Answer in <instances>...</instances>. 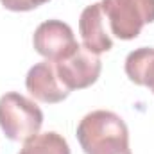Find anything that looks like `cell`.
I'll return each instance as SVG.
<instances>
[{
  "label": "cell",
  "instance_id": "cell-1",
  "mask_svg": "<svg viewBox=\"0 0 154 154\" xmlns=\"http://www.w3.org/2000/svg\"><path fill=\"white\" fill-rule=\"evenodd\" d=\"M77 140L84 154H116L129 149L125 122L106 109H95L79 122Z\"/></svg>",
  "mask_w": 154,
  "mask_h": 154
},
{
  "label": "cell",
  "instance_id": "cell-2",
  "mask_svg": "<svg viewBox=\"0 0 154 154\" xmlns=\"http://www.w3.org/2000/svg\"><path fill=\"white\" fill-rule=\"evenodd\" d=\"M43 125V111L22 93L9 91L0 97V127L13 142H27Z\"/></svg>",
  "mask_w": 154,
  "mask_h": 154
},
{
  "label": "cell",
  "instance_id": "cell-3",
  "mask_svg": "<svg viewBox=\"0 0 154 154\" xmlns=\"http://www.w3.org/2000/svg\"><path fill=\"white\" fill-rule=\"evenodd\" d=\"M111 34L118 39H134L143 25L154 22V0H102Z\"/></svg>",
  "mask_w": 154,
  "mask_h": 154
},
{
  "label": "cell",
  "instance_id": "cell-4",
  "mask_svg": "<svg viewBox=\"0 0 154 154\" xmlns=\"http://www.w3.org/2000/svg\"><path fill=\"white\" fill-rule=\"evenodd\" d=\"M54 65H56V72L61 79V82L70 91L91 86L99 79L100 70H102L100 57L97 54H93L91 50H88L84 45H79L68 57H65Z\"/></svg>",
  "mask_w": 154,
  "mask_h": 154
},
{
  "label": "cell",
  "instance_id": "cell-5",
  "mask_svg": "<svg viewBox=\"0 0 154 154\" xmlns=\"http://www.w3.org/2000/svg\"><path fill=\"white\" fill-rule=\"evenodd\" d=\"M32 45L39 56L54 63L68 57L79 47L72 27L61 20H47L39 23L32 36Z\"/></svg>",
  "mask_w": 154,
  "mask_h": 154
},
{
  "label": "cell",
  "instance_id": "cell-6",
  "mask_svg": "<svg viewBox=\"0 0 154 154\" xmlns=\"http://www.w3.org/2000/svg\"><path fill=\"white\" fill-rule=\"evenodd\" d=\"M25 86L34 99H38L39 102H47V104L61 102L70 95V90L61 82V79L56 72V65L48 59L36 63L27 72Z\"/></svg>",
  "mask_w": 154,
  "mask_h": 154
},
{
  "label": "cell",
  "instance_id": "cell-7",
  "mask_svg": "<svg viewBox=\"0 0 154 154\" xmlns=\"http://www.w3.org/2000/svg\"><path fill=\"white\" fill-rule=\"evenodd\" d=\"M104 18L106 14L100 2L88 5L79 18V32L82 38V45L97 56L113 48V39L104 27Z\"/></svg>",
  "mask_w": 154,
  "mask_h": 154
},
{
  "label": "cell",
  "instance_id": "cell-8",
  "mask_svg": "<svg viewBox=\"0 0 154 154\" xmlns=\"http://www.w3.org/2000/svg\"><path fill=\"white\" fill-rule=\"evenodd\" d=\"M125 74L134 84L147 86L154 93V48L142 47L129 52L125 57Z\"/></svg>",
  "mask_w": 154,
  "mask_h": 154
},
{
  "label": "cell",
  "instance_id": "cell-9",
  "mask_svg": "<svg viewBox=\"0 0 154 154\" xmlns=\"http://www.w3.org/2000/svg\"><path fill=\"white\" fill-rule=\"evenodd\" d=\"M18 154H70V145L61 134L48 131L41 134L38 133L23 142V147Z\"/></svg>",
  "mask_w": 154,
  "mask_h": 154
},
{
  "label": "cell",
  "instance_id": "cell-10",
  "mask_svg": "<svg viewBox=\"0 0 154 154\" xmlns=\"http://www.w3.org/2000/svg\"><path fill=\"white\" fill-rule=\"evenodd\" d=\"M2 5L9 11H16V13H22V11H32L39 5L47 4L48 0H0Z\"/></svg>",
  "mask_w": 154,
  "mask_h": 154
},
{
  "label": "cell",
  "instance_id": "cell-11",
  "mask_svg": "<svg viewBox=\"0 0 154 154\" xmlns=\"http://www.w3.org/2000/svg\"><path fill=\"white\" fill-rule=\"evenodd\" d=\"M116 154H131V149H124V151H120V152Z\"/></svg>",
  "mask_w": 154,
  "mask_h": 154
}]
</instances>
